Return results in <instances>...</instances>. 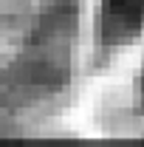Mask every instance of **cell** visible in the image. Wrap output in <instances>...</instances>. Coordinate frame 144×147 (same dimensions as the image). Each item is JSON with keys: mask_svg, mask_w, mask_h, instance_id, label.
<instances>
[{"mask_svg": "<svg viewBox=\"0 0 144 147\" xmlns=\"http://www.w3.org/2000/svg\"><path fill=\"white\" fill-rule=\"evenodd\" d=\"M141 102H144V74H141Z\"/></svg>", "mask_w": 144, "mask_h": 147, "instance_id": "obj_2", "label": "cell"}, {"mask_svg": "<svg viewBox=\"0 0 144 147\" xmlns=\"http://www.w3.org/2000/svg\"><path fill=\"white\" fill-rule=\"evenodd\" d=\"M144 31V0H99V42L127 45Z\"/></svg>", "mask_w": 144, "mask_h": 147, "instance_id": "obj_1", "label": "cell"}]
</instances>
